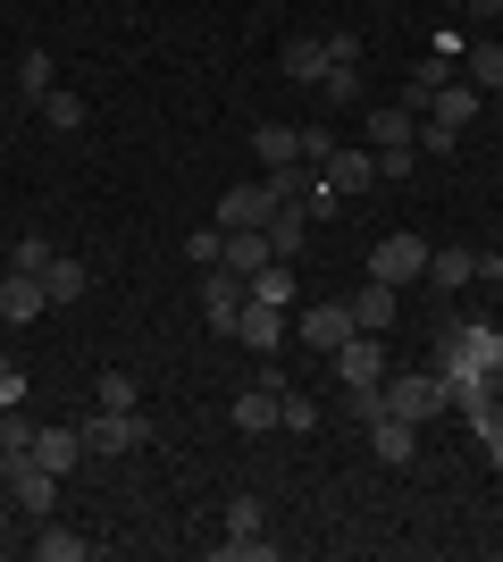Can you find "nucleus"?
<instances>
[{"label":"nucleus","mask_w":503,"mask_h":562,"mask_svg":"<svg viewBox=\"0 0 503 562\" xmlns=\"http://www.w3.org/2000/svg\"><path fill=\"white\" fill-rule=\"evenodd\" d=\"M470 18H487V25H495V18H503V0H470Z\"/></svg>","instance_id":"obj_45"},{"label":"nucleus","mask_w":503,"mask_h":562,"mask_svg":"<svg viewBox=\"0 0 503 562\" xmlns=\"http://www.w3.org/2000/svg\"><path fill=\"white\" fill-rule=\"evenodd\" d=\"M93 554V538H76V529H59V520H43V538H34V562H84Z\"/></svg>","instance_id":"obj_27"},{"label":"nucleus","mask_w":503,"mask_h":562,"mask_svg":"<svg viewBox=\"0 0 503 562\" xmlns=\"http://www.w3.org/2000/svg\"><path fill=\"white\" fill-rule=\"evenodd\" d=\"M369 446H378V462H386V470H403L411 453H420V428L395 420V412H378V420H369Z\"/></svg>","instance_id":"obj_16"},{"label":"nucleus","mask_w":503,"mask_h":562,"mask_svg":"<svg viewBox=\"0 0 503 562\" xmlns=\"http://www.w3.org/2000/svg\"><path fill=\"white\" fill-rule=\"evenodd\" d=\"M495 462H503V453H495Z\"/></svg>","instance_id":"obj_46"},{"label":"nucleus","mask_w":503,"mask_h":562,"mask_svg":"<svg viewBox=\"0 0 503 562\" xmlns=\"http://www.w3.org/2000/svg\"><path fill=\"white\" fill-rule=\"evenodd\" d=\"M277 428H294V437H311V428H319V403L286 395V403H277Z\"/></svg>","instance_id":"obj_38"},{"label":"nucleus","mask_w":503,"mask_h":562,"mask_svg":"<svg viewBox=\"0 0 503 562\" xmlns=\"http://www.w3.org/2000/svg\"><path fill=\"white\" fill-rule=\"evenodd\" d=\"M9 403H25V370L9 361V352H0V412H9Z\"/></svg>","instance_id":"obj_41"},{"label":"nucleus","mask_w":503,"mask_h":562,"mask_svg":"<svg viewBox=\"0 0 503 562\" xmlns=\"http://www.w3.org/2000/svg\"><path fill=\"white\" fill-rule=\"evenodd\" d=\"M236 336H243V345H252V352H277V345H286V336H294V319H286V311H277V303H243Z\"/></svg>","instance_id":"obj_12"},{"label":"nucleus","mask_w":503,"mask_h":562,"mask_svg":"<svg viewBox=\"0 0 503 562\" xmlns=\"http://www.w3.org/2000/svg\"><path fill=\"white\" fill-rule=\"evenodd\" d=\"M319 177H328L335 202H344V193H369V186H378V151H361V143H335L328 160H319Z\"/></svg>","instance_id":"obj_5"},{"label":"nucleus","mask_w":503,"mask_h":562,"mask_svg":"<svg viewBox=\"0 0 503 562\" xmlns=\"http://www.w3.org/2000/svg\"><path fill=\"white\" fill-rule=\"evenodd\" d=\"M294 336H302V345H319V352H335L344 336H361V328H353V311H344V303H311L302 319H294Z\"/></svg>","instance_id":"obj_10"},{"label":"nucleus","mask_w":503,"mask_h":562,"mask_svg":"<svg viewBox=\"0 0 503 562\" xmlns=\"http://www.w3.org/2000/svg\"><path fill=\"white\" fill-rule=\"evenodd\" d=\"M34 462L68 479V470L84 462V428H59V420H50V428H34Z\"/></svg>","instance_id":"obj_14"},{"label":"nucleus","mask_w":503,"mask_h":562,"mask_svg":"<svg viewBox=\"0 0 503 562\" xmlns=\"http://www.w3.org/2000/svg\"><path fill=\"white\" fill-rule=\"evenodd\" d=\"M277 403H286L277 386H243L236 395V428L243 437H268V428H277Z\"/></svg>","instance_id":"obj_19"},{"label":"nucleus","mask_w":503,"mask_h":562,"mask_svg":"<svg viewBox=\"0 0 503 562\" xmlns=\"http://www.w3.org/2000/svg\"><path fill=\"white\" fill-rule=\"evenodd\" d=\"M227 538H261V504H252V495L227 504Z\"/></svg>","instance_id":"obj_39"},{"label":"nucleus","mask_w":503,"mask_h":562,"mask_svg":"<svg viewBox=\"0 0 503 562\" xmlns=\"http://www.w3.org/2000/svg\"><path fill=\"white\" fill-rule=\"evenodd\" d=\"M0 462H34V412H25V403L0 412Z\"/></svg>","instance_id":"obj_24"},{"label":"nucleus","mask_w":503,"mask_h":562,"mask_svg":"<svg viewBox=\"0 0 503 562\" xmlns=\"http://www.w3.org/2000/svg\"><path fill=\"white\" fill-rule=\"evenodd\" d=\"M243 303H252V294H243V278H236V269H202V319H210L218 336H236Z\"/></svg>","instance_id":"obj_7"},{"label":"nucleus","mask_w":503,"mask_h":562,"mask_svg":"<svg viewBox=\"0 0 503 562\" xmlns=\"http://www.w3.org/2000/svg\"><path fill=\"white\" fill-rule=\"evenodd\" d=\"M470 370L503 378V328H445L436 336V378L454 386V378H470Z\"/></svg>","instance_id":"obj_1"},{"label":"nucleus","mask_w":503,"mask_h":562,"mask_svg":"<svg viewBox=\"0 0 503 562\" xmlns=\"http://www.w3.org/2000/svg\"><path fill=\"white\" fill-rule=\"evenodd\" d=\"M252 160H261V168L302 160V126H261V135H252Z\"/></svg>","instance_id":"obj_26"},{"label":"nucleus","mask_w":503,"mask_h":562,"mask_svg":"<svg viewBox=\"0 0 503 562\" xmlns=\"http://www.w3.org/2000/svg\"><path fill=\"white\" fill-rule=\"evenodd\" d=\"M470 428H479V446H487V453H503V395L479 403V412H470Z\"/></svg>","instance_id":"obj_36"},{"label":"nucleus","mask_w":503,"mask_h":562,"mask_svg":"<svg viewBox=\"0 0 503 562\" xmlns=\"http://www.w3.org/2000/svg\"><path fill=\"white\" fill-rule=\"evenodd\" d=\"M428 235H411V227H395V235H378V252H369V278H386L395 294H403L411 278H428Z\"/></svg>","instance_id":"obj_3"},{"label":"nucleus","mask_w":503,"mask_h":562,"mask_svg":"<svg viewBox=\"0 0 503 562\" xmlns=\"http://www.w3.org/2000/svg\"><path fill=\"white\" fill-rule=\"evenodd\" d=\"M84 285H93V269H84V260H59V252H50V269H43L50 311H59V303H84Z\"/></svg>","instance_id":"obj_21"},{"label":"nucleus","mask_w":503,"mask_h":562,"mask_svg":"<svg viewBox=\"0 0 503 562\" xmlns=\"http://www.w3.org/2000/svg\"><path fill=\"white\" fill-rule=\"evenodd\" d=\"M34 110H43L50 126H59V135H76V126H84V93H68V85H50V93L34 101Z\"/></svg>","instance_id":"obj_29"},{"label":"nucleus","mask_w":503,"mask_h":562,"mask_svg":"<svg viewBox=\"0 0 503 562\" xmlns=\"http://www.w3.org/2000/svg\"><path fill=\"white\" fill-rule=\"evenodd\" d=\"M277 59H286V76H294V85H319V76H328V50H319L311 34H294V43L277 50Z\"/></svg>","instance_id":"obj_28"},{"label":"nucleus","mask_w":503,"mask_h":562,"mask_svg":"<svg viewBox=\"0 0 503 562\" xmlns=\"http://www.w3.org/2000/svg\"><path fill=\"white\" fill-rule=\"evenodd\" d=\"M243 294L286 311V303H294V260H268V269H252V278H243Z\"/></svg>","instance_id":"obj_25"},{"label":"nucleus","mask_w":503,"mask_h":562,"mask_svg":"<svg viewBox=\"0 0 503 562\" xmlns=\"http://www.w3.org/2000/svg\"><path fill=\"white\" fill-rule=\"evenodd\" d=\"M9 269L43 278V269H50V244H43V235H18V244H9Z\"/></svg>","instance_id":"obj_34"},{"label":"nucleus","mask_w":503,"mask_h":562,"mask_svg":"<svg viewBox=\"0 0 503 562\" xmlns=\"http://www.w3.org/2000/svg\"><path fill=\"white\" fill-rule=\"evenodd\" d=\"M479 85H461V76H454V85H436V101H428V117H436V126H454V135H461V126H470V117H479Z\"/></svg>","instance_id":"obj_17"},{"label":"nucleus","mask_w":503,"mask_h":562,"mask_svg":"<svg viewBox=\"0 0 503 562\" xmlns=\"http://www.w3.org/2000/svg\"><path fill=\"white\" fill-rule=\"evenodd\" d=\"M328 151H335V135H328V126H302V160L319 168V160H328Z\"/></svg>","instance_id":"obj_43"},{"label":"nucleus","mask_w":503,"mask_h":562,"mask_svg":"<svg viewBox=\"0 0 503 562\" xmlns=\"http://www.w3.org/2000/svg\"><path fill=\"white\" fill-rule=\"evenodd\" d=\"M386 412L411 428H428L436 412H454V395H445V378L436 370H411V378H386Z\"/></svg>","instance_id":"obj_2"},{"label":"nucleus","mask_w":503,"mask_h":562,"mask_svg":"<svg viewBox=\"0 0 503 562\" xmlns=\"http://www.w3.org/2000/svg\"><path fill=\"white\" fill-rule=\"evenodd\" d=\"M277 218V193H268V177H252V186H227L218 193V227L236 235V227H268Z\"/></svg>","instance_id":"obj_6"},{"label":"nucleus","mask_w":503,"mask_h":562,"mask_svg":"<svg viewBox=\"0 0 503 562\" xmlns=\"http://www.w3.org/2000/svg\"><path fill=\"white\" fill-rule=\"evenodd\" d=\"M9 513H18V504H9V462H0V529H9Z\"/></svg>","instance_id":"obj_44"},{"label":"nucleus","mask_w":503,"mask_h":562,"mask_svg":"<svg viewBox=\"0 0 503 562\" xmlns=\"http://www.w3.org/2000/svg\"><path fill=\"white\" fill-rule=\"evenodd\" d=\"M319 93H328L335 110H369V93H361V68H328V76H319Z\"/></svg>","instance_id":"obj_30"},{"label":"nucleus","mask_w":503,"mask_h":562,"mask_svg":"<svg viewBox=\"0 0 503 562\" xmlns=\"http://www.w3.org/2000/svg\"><path fill=\"white\" fill-rule=\"evenodd\" d=\"M454 143H461L454 126H436V117H420V151H454Z\"/></svg>","instance_id":"obj_42"},{"label":"nucleus","mask_w":503,"mask_h":562,"mask_svg":"<svg viewBox=\"0 0 503 562\" xmlns=\"http://www.w3.org/2000/svg\"><path fill=\"white\" fill-rule=\"evenodd\" d=\"M428 285H445V294H461V285H479V252H461V244L428 252Z\"/></svg>","instance_id":"obj_20"},{"label":"nucleus","mask_w":503,"mask_h":562,"mask_svg":"<svg viewBox=\"0 0 503 562\" xmlns=\"http://www.w3.org/2000/svg\"><path fill=\"white\" fill-rule=\"evenodd\" d=\"M328 361H335V386H386V336H344Z\"/></svg>","instance_id":"obj_4"},{"label":"nucleus","mask_w":503,"mask_h":562,"mask_svg":"<svg viewBox=\"0 0 503 562\" xmlns=\"http://www.w3.org/2000/svg\"><path fill=\"white\" fill-rule=\"evenodd\" d=\"M361 135L378 143V151L386 143H420V117H411L403 101H369V110H361Z\"/></svg>","instance_id":"obj_11"},{"label":"nucleus","mask_w":503,"mask_h":562,"mask_svg":"<svg viewBox=\"0 0 503 562\" xmlns=\"http://www.w3.org/2000/svg\"><path fill=\"white\" fill-rule=\"evenodd\" d=\"M9 504H18L25 520H50V504H59V470H43V462H9Z\"/></svg>","instance_id":"obj_8"},{"label":"nucleus","mask_w":503,"mask_h":562,"mask_svg":"<svg viewBox=\"0 0 503 562\" xmlns=\"http://www.w3.org/2000/svg\"><path fill=\"white\" fill-rule=\"evenodd\" d=\"M93 403H101V412H135V378H126V370H101Z\"/></svg>","instance_id":"obj_32"},{"label":"nucleus","mask_w":503,"mask_h":562,"mask_svg":"<svg viewBox=\"0 0 503 562\" xmlns=\"http://www.w3.org/2000/svg\"><path fill=\"white\" fill-rule=\"evenodd\" d=\"M210 554H218V562H268L277 546H268V538H218Z\"/></svg>","instance_id":"obj_35"},{"label":"nucleus","mask_w":503,"mask_h":562,"mask_svg":"<svg viewBox=\"0 0 503 562\" xmlns=\"http://www.w3.org/2000/svg\"><path fill=\"white\" fill-rule=\"evenodd\" d=\"M319 50H328V68H353V59H361V34H353V25H335Z\"/></svg>","instance_id":"obj_40"},{"label":"nucleus","mask_w":503,"mask_h":562,"mask_svg":"<svg viewBox=\"0 0 503 562\" xmlns=\"http://www.w3.org/2000/svg\"><path fill=\"white\" fill-rule=\"evenodd\" d=\"M268 227H236L227 235V252H218V269H236V278H252V269H268Z\"/></svg>","instance_id":"obj_18"},{"label":"nucleus","mask_w":503,"mask_h":562,"mask_svg":"<svg viewBox=\"0 0 503 562\" xmlns=\"http://www.w3.org/2000/svg\"><path fill=\"white\" fill-rule=\"evenodd\" d=\"M43 278H25V269H9V278H0V319H9V328H25V319H43Z\"/></svg>","instance_id":"obj_13"},{"label":"nucleus","mask_w":503,"mask_h":562,"mask_svg":"<svg viewBox=\"0 0 503 562\" xmlns=\"http://www.w3.org/2000/svg\"><path fill=\"white\" fill-rule=\"evenodd\" d=\"M218 252H227V227H193L185 235V260H193V269H218Z\"/></svg>","instance_id":"obj_33"},{"label":"nucleus","mask_w":503,"mask_h":562,"mask_svg":"<svg viewBox=\"0 0 503 562\" xmlns=\"http://www.w3.org/2000/svg\"><path fill=\"white\" fill-rule=\"evenodd\" d=\"M344 311H353V328H361V336H386V328H395V285H386V278H369V285H361V294H353Z\"/></svg>","instance_id":"obj_15"},{"label":"nucleus","mask_w":503,"mask_h":562,"mask_svg":"<svg viewBox=\"0 0 503 562\" xmlns=\"http://www.w3.org/2000/svg\"><path fill=\"white\" fill-rule=\"evenodd\" d=\"M302 235H311V211H302V202H277V218H268V252L294 260V252H302Z\"/></svg>","instance_id":"obj_22"},{"label":"nucleus","mask_w":503,"mask_h":562,"mask_svg":"<svg viewBox=\"0 0 503 562\" xmlns=\"http://www.w3.org/2000/svg\"><path fill=\"white\" fill-rule=\"evenodd\" d=\"M344 412H353V420L369 428V420L386 412V386H344Z\"/></svg>","instance_id":"obj_37"},{"label":"nucleus","mask_w":503,"mask_h":562,"mask_svg":"<svg viewBox=\"0 0 503 562\" xmlns=\"http://www.w3.org/2000/svg\"><path fill=\"white\" fill-rule=\"evenodd\" d=\"M50 85H59V76H50V50H25V59H18V93H25V101H43Z\"/></svg>","instance_id":"obj_31"},{"label":"nucleus","mask_w":503,"mask_h":562,"mask_svg":"<svg viewBox=\"0 0 503 562\" xmlns=\"http://www.w3.org/2000/svg\"><path fill=\"white\" fill-rule=\"evenodd\" d=\"M151 428H144V412H93L84 420V453H135Z\"/></svg>","instance_id":"obj_9"},{"label":"nucleus","mask_w":503,"mask_h":562,"mask_svg":"<svg viewBox=\"0 0 503 562\" xmlns=\"http://www.w3.org/2000/svg\"><path fill=\"white\" fill-rule=\"evenodd\" d=\"M461 85L503 93V43H470V50H461Z\"/></svg>","instance_id":"obj_23"}]
</instances>
